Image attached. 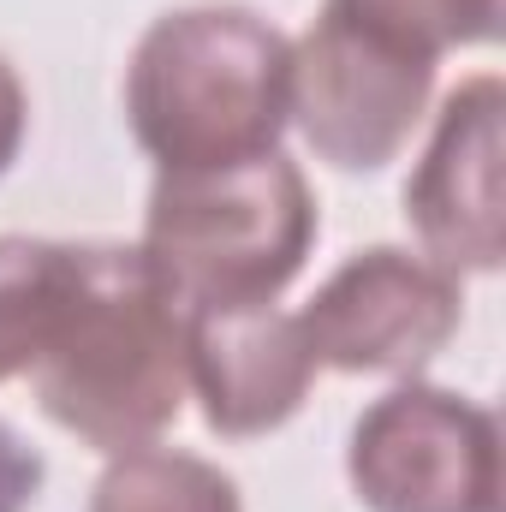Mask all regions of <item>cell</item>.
<instances>
[{"mask_svg": "<svg viewBox=\"0 0 506 512\" xmlns=\"http://www.w3.org/2000/svg\"><path fill=\"white\" fill-rule=\"evenodd\" d=\"M42 417L102 459L161 441L185 387V310L137 245H78L72 298L36 370L24 376Z\"/></svg>", "mask_w": 506, "mask_h": 512, "instance_id": "1", "label": "cell"}, {"mask_svg": "<svg viewBox=\"0 0 506 512\" xmlns=\"http://www.w3.org/2000/svg\"><path fill=\"white\" fill-rule=\"evenodd\" d=\"M292 36L233 0L161 12L126 66V120L155 173L239 167L286 137Z\"/></svg>", "mask_w": 506, "mask_h": 512, "instance_id": "2", "label": "cell"}, {"mask_svg": "<svg viewBox=\"0 0 506 512\" xmlns=\"http://www.w3.org/2000/svg\"><path fill=\"white\" fill-rule=\"evenodd\" d=\"M316 227L304 167L286 149H268L239 167L155 173L137 251L191 316L274 304L310 262Z\"/></svg>", "mask_w": 506, "mask_h": 512, "instance_id": "3", "label": "cell"}, {"mask_svg": "<svg viewBox=\"0 0 506 512\" xmlns=\"http://www.w3.org/2000/svg\"><path fill=\"white\" fill-rule=\"evenodd\" d=\"M346 477L364 512H501L495 411L411 376L352 423Z\"/></svg>", "mask_w": 506, "mask_h": 512, "instance_id": "4", "label": "cell"}, {"mask_svg": "<svg viewBox=\"0 0 506 512\" xmlns=\"http://www.w3.org/2000/svg\"><path fill=\"white\" fill-rule=\"evenodd\" d=\"M435 96V60L322 12L292 42L286 126L340 173H381L405 155Z\"/></svg>", "mask_w": 506, "mask_h": 512, "instance_id": "5", "label": "cell"}, {"mask_svg": "<svg viewBox=\"0 0 506 512\" xmlns=\"http://www.w3.org/2000/svg\"><path fill=\"white\" fill-rule=\"evenodd\" d=\"M465 292L459 274L423 251L370 245L352 251L298 310L316 370L340 376H423L459 334Z\"/></svg>", "mask_w": 506, "mask_h": 512, "instance_id": "6", "label": "cell"}, {"mask_svg": "<svg viewBox=\"0 0 506 512\" xmlns=\"http://www.w3.org/2000/svg\"><path fill=\"white\" fill-rule=\"evenodd\" d=\"M501 126L506 84L471 72L435 114V131L405 179V227L417 251L447 274H495L506 262L501 209Z\"/></svg>", "mask_w": 506, "mask_h": 512, "instance_id": "7", "label": "cell"}, {"mask_svg": "<svg viewBox=\"0 0 506 512\" xmlns=\"http://www.w3.org/2000/svg\"><path fill=\"white\" fill-rule=\"evenodd\" d=\"M185 387L203 405V423L227 441L286 429L310 387L316 352L304 322L280 304H233L185 316Z\"/></svg>", "mask_w": 506, "mask_h": 512, "instance_id": "8", "label": "cell"}, {"mask_svg": "<svg viewBox=\"0 0 506 512\" xmlns=\"http://www.w3.org/2000/svg\"><path fill=\"white\" fill-rule=\"evenodd\" d=\"M78 245L0 233V382H18L48 352L60 310L72 298Z\"/></svg>", "mask_w": 506, "mask_h": 512, "instance_id": "9", "label": "cell"}, {"mask_svg": "<svg viewBox=\"0 0 506 512\" xmlns=\"http://www.w3.org/2000/svg\"><path fill=\"white\" fill-rule=\"evenodd\" d=\"M90 512H245V501L221 465L149 441L102 465L90 489Z\"/></svg>", "mask_w": 506, "mask_h": 512, "instance_id": "10", "label": "cell"}, {"mask_svg": "<svg viewBox=\"0 0 506 512\" xmlns=\"http://www.w3.org/2000/svg\"><path fill=\"white\" fill-rule=\"evenodd\" d=\"M322 12L441 66V54L483 48L501 36L506 0H322Z\"/></svg>", "mask_w": 506, "mask_h": 512, "instance_id": "11", "label": "cell"}, {"mask_svg": "<svg viewBox=\"0 0 506 512\" xmlns=\"http://www.w3.org/2000/svg\"><path fill=\"white\" fill-rule=\"evenodd\" d=\"M42 477H48L42 453L0 417V512H30L42 495Z\"/></svg>", "mask_w": 506, "mask_h": 512, "instance_id": "12", "label": "cell"}, {"mask_svg": "<svg viewBox=\"0 0 506 512\" xmlns=\"http://www.w3.org/2000/svg\"><path fill=\"white\" fill-rule=\"evenodd\" d=\"M24 131H30V96H24L18 66L0 54V179L12 173V161L24 149Z\"/></svg>", "mask_w": 506, "mask_h": 512, "instance_id": "13", "label": "cell"}]
</instances>
